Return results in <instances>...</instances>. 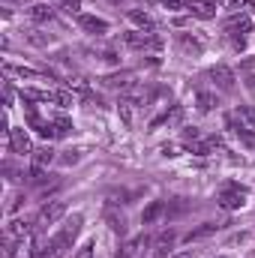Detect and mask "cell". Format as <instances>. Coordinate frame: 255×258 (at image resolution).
Segmentation results:
<instances>
[{"instance_id":"5b68a950","label":"cell","mask_w":255,"mask_h":258,"mask_svg":"<svg viewBox=\"0 0 255 258\" xmlns=\"http://www.w3.org/2000/svg\"><path fill=\"white\" fill-rule=\"evenodd\" d=\"M66 213V204L63 201H48V204H42V210H39V225H54V222H60Z\"/></svg>"},{"instance_id":"8992f818","label":"cell","mask_w":255,"mask_h":258,"mask_svg":"<svg viewBox=\"0 0 255 258\" xmlns=\"http://www.w3.org/2000/svg\"><path fill=\"white\" fill-rule=\"evenodd\" d=\"M186 6H189V12L195 15V18L210 21V18H216V6H219V0H189Z\"/></svg>"},{"instance_id":"ba28073f","label":"cell","mask_w":255,"mask_h":258,"mask_svg":"<svg viewBox=\"0 0 255 258\" xmlns=\"http://www.w3.org/2000/svg\"><path fill=\"white\" fill-rule=\"evenodd\" d=\"M78 24H81L87 33H96V36H102V33L108 30V21H105V18H96V15H87V12L78 15Z\"/></svg>"},{"instance_id":"e0dca14e","label":"cell","mask_w":255,"mask_h":258,"mask_svg":"<svg viewBox=\"0 0 255 258\" xmlns=\"http://www.w3.org/2000/svg\"><path fill=\"white\" fill-rule=\"evenodd\" d=\"M126 18L132 21V24H138L141 30H150V27H153V18H150L147 12H141V9H129Z\"/></svg>"},{"instance_id":"52a82bcc","label":"cell","mask_w":255,"mask_h":258,"mask_svg":"<svg viewBox=\"0 0 255 258\" xmlns=\"http://www.w3.org/2000/svg\"><path fill=\"white\" fill-rule=\"evenodd\" d=\"M210 78H213V84L219 87V90H234V72L228 69V66H213L210 69Z\"/></svg>"},{"instance_id":"f546056e","label":"cell","mask_w":255,"mask_h":258,"mask_svg":"<svg viewBox=\"0 0 255 258\" xmlns=\"http://www.w3.org/2000/svg\"><path fill=\"white\" fill-rule=\"evenodd\" d=\"M162 3H165L168 9H183V6H186L189 0H162Z\"/></svg>"},{"instance_id":"7c38bea8","label":"cell","mask_w":255,"mask_h":258,"mask_svg":"<svg viewBox=\"0 0 255 258\" xmlns=\"http://www.w3.org/2000/svg\"><path fill=\"white\" fill-rule=\"evenodd\" d=\"M6 135H9V144H12V150H15V153H21V156H24V153H30V138H27V132H24V129H9Z\"/></svg>"},{"instance_id":"44dd1931","label":"cell","mask_w":255,"mask_h":258,"mask_svg":"<svg viewBox=\"0 0 255 258\" xmlns=\"http://www.w3.org/2000/svg\"><path fill=\"white\" fill-rule=\"evenodd\" d=\"M6 75H18V78H36V72L30 66H15V63H6Z\"/></svg>"},{"instance_id":"6da1fadb","label":"cell","mask_w":255,"mask_h":258,"mask_svg":"<svg viewBox=\"0 0 255 258\" xmlns=\"http://www.w3.org/2000/svg\"><path fill=\"white\" fill-rule=\"evenodd\" d=\"M81 213H75V216H69L63 222V228L48 240V243H42L39 246V258H60L66 249H72V243H75V237H78V231H81Z\"/></svg>"},{"instance_id":"8fae6325","label":"cell","mask_w":255,"mask_h":258,"mask_svg":"<svg viewBox=\"0 0 255 258\" xmlns=\"http://www.w3.org/2000/svg\"><path fill=\"white\" fill-rule=\"evenodd\" d=\"M147 243H150V237H147V234H135V237H129L126 243L120 246L117 258H132V255H138V249H144Z\"/></svg>"},{"instance_id":"836d02e7","label":"cell","mask_w":255,"mask_h":258,"mask_svg":"<svg viewBox=\"0 0 255 258\" xmlns=\"http://www.w3.org/2000/svg\"><path fill=\"white\" fill-rule=\"evenodd\" d=\"M174 258H195L192 252H180V255H174Z\"/></svg>"},{"instance_id":"ffe728a7","label":"cell","mask_w":255,"mask_h":258,"mask_svg":"<svg viewBox=\"0 0 255 258\" xmlns=\"http://www.w3.org/2000/svg\"><path fill=\"white\" fill-rule=\"evenodd\" d=\"M48 162H54V150L51 147H39V150H33V165H48Z\"/></svg>"},{"instance_id":"5bb4252c","label":"cell","mask_w":255,"mask_h":258,"mask_svg":"<svg viewBox=\"0 0 255 258\" xmlns=\"http://www.w3.org/2000/svg\"><path fill=\"white\" fill-rule=\"evenodd\" d=\"M9 258H39V249H33V243H27V237H24L9 246Z\"/></svg>"},{"instance_id":"4fadbf2b","label":"cell","mask_w":255,"mask_h":258,"mask_svg":"<svg viewBox=\"0 0 255 258\" xmlns=\"http://www.w3.org/2000/svg\"><path fill=\"white\" fill-rule=\"evenodd\" d=\"M225 30H228V36H243V33L252 30V21H249V15H231Z\"/></svg>"},{"instance_id":"d4e9b609","label":"cell","mask_w":255,"mask_h":258,"mask_svg":"<svg viewBox=\"0 0 255 258\" xmlns=\"http://www.w3.org/2000/svg\"><path fill=\"white\" fill-rule=\"evenodd\" d=\"M195 102H198V111H210V108H213V96H210V93H198Z\"/></svg>"},{"instance_id":"83f0119b","label":"cell","mask_w":255,"mask_h":258,"mask_svg":"<svg viewBox=\"0 0 255 258\" xmlns=\"http://www.w3.org/2000/svg\"><path fill=\"white\" fill-rule=\"evenodd\" d=\"M72 258H93V243H84V246H81Z\"/></svg>"},{"instance_id":"7402d4cb","label":"cell","mask_w":255,"mask_h":258,"mask_svg":"<svg viewBox=\"0 0 255 258\" xmlns=\"http://www.w3.org/2000/svg\"><path fill=\"white\" fill-rule=\"evenodd\" d=\"M237 117L255 126V108H252V105H237Z\"/></svg>"},{"instance_id":"d6986e66","label":"cell","mask_w":255,"mask_h":258,"mask_svg":"<svg viewBox=\"0 0 255 258\" xmlns=\"http://www.w3.org/2000/svg\"><path fill=\"white\" fill-rule=\"evenodd\" d=\"M234 132H237V138H240V144H243L246 150H255V129H249V126H243V123H240Z\"/></svg>"},{"instance_id":"d6a6232c","label":"cell","mask_w":255,"mask_h":258,"mask_svg":"<svg viewBox=\"0 0 255 258\" xmlns=\"http://www.w3.org/2000/svg\"><path fill=\"white\" fill-rule=\"evenodd\" d=\"M243 69H246V72H255V60H246V63H243Z\"/></svg>"},{"instance_id":"cb8c5ba5","label":"cell","mask_w":255,"mask_h":258,"mask_svg":"<svg viewBox=\"0 0 255 258\" xmlns=\"http://www.w3.org/2000/svg\"><path fill=\"white\" fill-rule=\"evenodd\" d=\"M69 129H72V120L69 117H54V132L57 135H69Z\"/></svg>"},{"instance_id":"74e56055","label":"cell","mask_w":255,"mask_h":258,"mask_svg":"<svg viewBox=\"0 0 255 258\" xmlns=\"http://www.w3.org/2000/svg\"><path fill=\"white\" fill-rule=\"evenodd\" d=\"M219 258H225V255H219Z\"/></svg>"},{"instance_id":"9c48e42d","label":"cell","mask_w":255,"mask_h":258,"mask_svg":"<svg viewBox=\"0 0 255 258\" xmlns=\"http://www.w3.org/2000/svg\"><path fill=\"white\" fill-rule=\"evenodd\" d=\"M30 234V222L27 219H12L6 225V243H15V240H24Z\"/></svg>"},{"instance_id":"7a4b0ae2","label":"cell","mask_w":255,"mask_h":258,"mask_svg":"<svg viewBox=\"0 0 255 258\" xmlns=\"http://www.w3.org/2000/svg\"><path fill=\"white\" fill-rule=\"evenodd\" d=\"M216 204H219L222 210H240V207L246 204V189L237 186V183H228L222 192L216 195Z\"/></svg>"},{"instance_id":"30bf717a","label":"cell","mask_w":255,"mask_h":258,"mask_svg":"<svg viewBox=\"0 0 255 258\" xmlns=\"http://www.w3.org/2000/svg\"><path fill=\"white\" fill-rule=\"evenodd\" d=\"M174 243H177V234H174V231H162V234L156 237V243H153V255L165 258L171 249H174Z\"/></svg>"},{"instance_id":"f1b7e54d","label":"cell","mask_w":255,"mask_h":258,"mask_svg":"<svg viewBox=\"0 0 255 258\" xmlns=\"http://www.w3.org/2000/svg\"><path fill=\"white\" fill-rule=\"evenodd\" d=\"M120 117H123V123H132V114H129V102H120Z\"/></svg>"},{"instance_id":"e575fe53","label":"cell","mask_w":255,"mask_h":258,"mask_svg":"<svg viewBox=\"0 0 255 258\" xmlns=\"http://www.w3.org/2000/svg\"><path fill=\"white\" fill-rule=\"evenodd\" d=\"M6 3H24V0H6Z\"/></svg>"},{"instance_id":"8d00e7d4","label":"cell","mask_w":255,"mask_h":258,"mask_svg":"<svg viewBox=\"0 0 255 258\" xmlns=\"http://www.w3.org/2000/svg\"><path fill=\"white\" fill-rule=\"evenodd\" d=\"M57 3H66V0H57Z\"/></svg>"},{"instance_id":"3957f363","label":"cell","mask_w":255,"mask_h":258,"mask_svg":"<svg viewBox=\"0 0 255 258\" xmlns=\"http://www.w3.org/2000/svg\"><path fill=\"white\" fill-rule=\"evenodd\" d=\"M123 45L132 51H144V48H159L162 39L153 33H144V30H129V33H123Z\"/></svg>"},{"instance_id":"4316f807","label":"cell","mask_w":255,"mask_h":258,"mask_svg":"<svg viewBox=\"0 0 255 258\" xmlns=\"http://www.w3.org/2000/svg\"><path fill=\"white\" fill-rule=\"evenodd\" d=\"M57 159H60V165H75V162L81 159V153H78V150H66L63 156H57Z\"/></svg>"},{"instance_id":"1f68e13d","label":"cell","mask_w":255,"mask_h":258,"mask_svg":"<svg viewBox=\"0 0 255 258\" xmlns=\"http://www.w3.org/2000/svg\"><path fill=\"white\" fill-rule=\"evenodd\" d=\"M219 6H240V0H219Z\"/></svg>"},{"instance_id":"484cf974","label":"cell","mask_w":255,"mask_h":258,"mask_svg":"<svg viewBox=\"0 0 255 258\" xmlns=\"http://www.w3.org/2000/svg\"><path fill=\"white\" fill-rule=\"evenodd\" d=\"M108 222H111V231H117V234H123V231H126V222H123V216H114V213H108Z\"/></svg>"},{"instance_id":"ac0fdd59","label":"cell","mask_w":255,"mask_h":258,"mask_svg":"<svg viewBox=\"0 0 255 258\" xmlns=\"http://www.w3.org/2000/svg\"><path fill=\"white\" fill-rule=\"evenodd\" d=\"M216 228H219L216 222H204V225H198L195 231H189V234H186V243H192V240H204V237H210V234H213Z\"/></svg>"},{"instance_id":"d590c367","label":"cell","mask_w":255,"mask_h":258,"mask_svg":"<svg viewBox=\"0 0 255 258\" xmlns=\"http://www.w3.org/2000/svg\"><path fill=\"white\" fill-rule=\"evenodd\" d=\"M108 3H120V0H108Z\"/></svg>"},{"instance_id":"2e32d148","label":"cell","mask_w":255,"mask_h":258,"mask_svg":"<svg viewBox=\"0 0 255 258\" xmlns=\"http://www.w3.org/2000/svg\"><path fill=\"white\" fill-rule=\"evenodd\" d=\"M30 18H33L36 24H48V21L54 18V12H51L45 3H36V6H30Z\"/></svg>"},{"instance_id":"603a6c76","label":"cell","mask_w":255,"mask_h":258,"mask_svg":"<svg viewBox=\"0 0 255 258\" xmlns=\"http://www.w3.org/2000/svg\"><path fill=\"white\" fill-rule=\"evenodd\" d=\"M180 45H183L186 51H192V54H201V42H198V39H189V36L180 33Z\"/></svg>"},{"instance_id":"4dcf8cb0","label":"cell","mask_w":255,"mask_h":258,"mask_svg":"<svg viewBox=\"0 0 255 258\" xmlns=\"http://www.w3.org/2000/svg\"><path fill=\"white\" fill-rule=\"evenodd\" d=\"M66 12H78V0H66Z\"/></svg>"},{"instance_id":"277c9868","label":"cell","mask_w":255,"mask_h":258,"mask_svg":"<svg viewBox=\"0 0 255 258\" xmlns=\"http://www.w3.org/2000/svg\"><path fill=\"white\" fill-rule=\"evenodd\" d=\"M21 99H33V102H57V105H72L69 93H54V90H21Z\"/></svg>"},{"instance_id":"9a60e30c","label":"cell","mask_w":255,"mask_h":258,"mask_svg":"<svg viewBox=\"0 0 255 258\" xmlns=\"http://www.w3.org/2000/svg\"><path fill=\"white\" fill-rule=\"evenodd\" d=\"M162 213H165V204H162V201H150V204L144 207V213H141V222L150 225V222H156Z\"/></svg>"}]
</instances>
